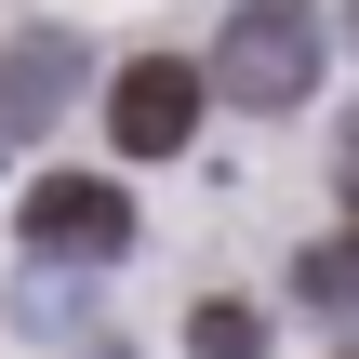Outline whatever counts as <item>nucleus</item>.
Listing matches in <instances>:
<instances>
[{"mask_svg": "<svg viewBox=\"0 0 359 359\" xmlns=\"http://www.w3.org/2000/svg\"><path fill=\"white\" fill-rule=\"evenodd\" d=\"M213 93L253 107V120L306 107V93H320V0H240L226 40H213Z\"/></svg>", "mask_w": 359, "mask_h": 359, "instance_id": "f257e3e1", "label": "nucleus"}, {"mask_svg": "<svg viewBox=\"0 0 359 359\" xmlns=\"http://www.w3.org/2000/svg\"><path fill=\"white\" fill-rule=\"evenodd\" d=\"M200 107H213V67H187V53H133L120 93H107V133H120V160H187Z\"/></svg>", "mask_w": 359, "mask_h": 359, "instance_id": "f03ea898", "label": "nucleus"}, {"mask_svg": "<svg viewBox=\"0 0 359 359\" xmlns=\"http://www.w3.org/2000/svg\"><path fill=\"white\" fill-rule=\"evenodd\" d=\"M27 240H40V253H120V240H133V200H120L107 173H40V187H27Z\"/></svg>", "mask_w": 359, "mask_h": 359, "instance_id": "7ed1b4c3", "label": "nucleus"}, {"mask_svg": "<svg viewBox=\"0 0 359 359\" xmlns=\"http://www.w3.org/2000/svg\"><path fill=\"white\" fill-rule=\"evenodd\" d=\"M67 80H80V40H67V27H13V40H0V147H27V133L67 107Z\"/></svg>", "mask_w": 359, "mask_h": 359, "instance_id": "20e7f679", "label": "nucleus"}, {"mask_svg": "<svg viewBox=\"0 0 359 359\" xmlns=\"http://www.w3.org/2000/svg\"><path fill=\"white\" fill-rule=\"evenodd\" d=\"M293 293H306V306H359V240H320V253L293 266Z\"/></svg>", "mask_w": 359, "mask_h": 359, "instance_id": "39448f33", "label": "nucleus"}, {"mask_svg": "<svg viewBox=\"0 0 359 359\" xmlns=\"http://www.w3.org/2000/svg\"><path fill=\"white\" fill-rule=\"evenodd\" d=\"M187 346H200V359H253V346H266V320H253V306H200Z\"/></svg>", "mask_w": 359, "mask_h": 359, "instance_id": "423d86ee", "label": "nucleus"}, {"mask_svg": "<svg viewBox=\"0 0 359 359\" xmlns=\"http://www.w3.org/2000/svg\"><path fill=\"white\" fill-rule=\"evenodd\" d=\"M346 200H359V147H346Z\"/></svg>", "mask_w": 359, "mask_h": 359, "instance_id": "0eeeda50", "label": "nucleus"}, {"mask_svg": "<svg viewBox=\"0 0 359 359\" xmlns=\"http://www.w3.org/2000/svg\"><path fill=\"white\" fill-rule=\"evenodd\" d=\"M346 40H359V0H346Z\"/></svg>", "mask_w": 359, "mask_h": 359, "instance_id": "6e6552de", "label": "nucleus"}]
</instances>
